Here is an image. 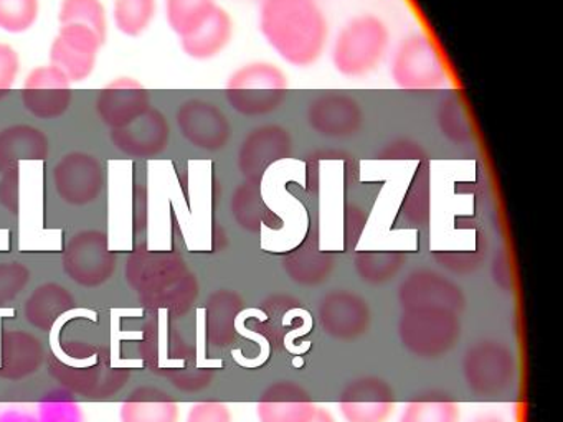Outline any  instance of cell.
Segmentation results:
<instances>
[{
	"label": "cell",
	"instance_id": "cell-40",
	"mask_svg": "<svg viewBox=\"0 0 563 422\" xmlns=\"http://www.w3.org/2000/svg\"><path fill=\"white\" fill-rule=\"evenodd\" d=\"M434 259L453 273L467 274L479 267L483 256L479 253H464V251H457V253L441 251V253H434Z\"/></svg>",
	"mask_w": 563,
	"mask_h": 422
},
{
	"label": "cell",
	"instance_id": "cell-34",
	"mask_svg": "<svg viewBox=\"0 0 563 422\" xmlns=\"http://www.w3.org/2000/svg\"><path fill=\"white\" fill-rule=\"evenodd\" d=\"M41 0H0V30L29 32L37 22Z\"/></svg>",
	"mask_w": 563,
	"mask_h": 422
},
{
	"label": "cell",
	"instance_id": "cell-12",
	"mask_svg": "<svg viewBox=\"0 0 563 422\" xmlns=\"http://www.w3.org/2000/svg\"><path fill=\"white\" fill-rule=\"evenodd\" d=\"M295 141L291 131L282 124H262L253 127L240 144L236 164L245 180L260 184L276 162L291 157Z\"/></svg>",
	"mask_w": 563,
	"mask_h": 422
},
{
	"label": "cell",
	"instance_id": "cell-28",
	"mask_svg": "<svg viewBox=\"0 0 563 422\" xmlns=\"http://www.w3.org/2000/svg\"><path fill=\"white\" fill-rule=\"evenodd\" d=\"M60 25H84L93 30L101 42L108 38V16L101 0H62L58 10Z\"/></svg>",
	"mask_w": 563,
	"mask_h": 422
},
{
	"label": "cell",
	"instance_id": "cell-4",
	"mask_svg": "<svg viewBox=\"0 0 563 422\" xmlns=\"http://www.w3.org/2000/svg\"><path fill=\"white\" fill-rule=\"evenodd\" d=\"M288 75L269 62L240 66L225 85L227 102L245 118H263L278 111L288 99Z\"/></svg>",
	"mask_w": 563,
	"mask_h": 422
},
{
	"label": "cell",
	"instance_id": "cell-5",
	"mask_svg": "<svg viewBox=\"0 0 563 422\" xmlns=\"http://www.w3.org/2000/svg\"><path fill=\"white\" fill-rule=\"evenodd\" d=\"M398 336L404 348L417 358H441L460 342V315L438 309L404 310Z\"/></svg>",
	"mask_w": 563,
	"mask_h": 422
},
{
	"label": "cell",
	"instance_id": "cell-37",
	"mask_svg": "<svg viewBox=\"0 0 563 422\" xmlns=\"http://www.w3.org/2000/svg\"><path fill=\"white\" fill-rule=\"evenodd\" d=\"M377 157L382 160H423L427 158V151L421 142L415 141V138L398 137L387 142L378 152Z\"/></svg>",
	"mask_w": 563,
	"mask_h": 422
},
{
	"label": "cell",
	"instance_id": "cell-16",
	"mask_svg": "<svg viewBox=\"0 0 563 422\" xmlns=\"http://www.w3.org/2000/svg\"><path fill=\"white\" fill-rule=\"evenodd\" d=\"M318 315L324 332L342 342L365 335L372 320L367 300L351 290H334L322 297Z\"/></svg>",
	"mask_w": 563,
	"mask_h": 422
},
{
	"label": "cell",
	"instance_id": "cell-1",
	"mask_svg": "<svg viewBox=\"0 0 563 422\" xmlns=\"http://www.w3.org/2000/svg\"><path fill=\"white\" fill-rule=\"evenodd\" d=\"M258 30L292 68L314 65L328 46V16L316 0H260Z\"/></svg>",
	"mask_w": 563,
	"mask_h": 422
},
{
	"label": "cell",
	"instance_id": "cell-10",
	"mask_svg": "<svg viewBox=\"0 0 563 422\" xmlns=\"http://www.w3.org/2000/svg\"><path fill=\"white\" fill-rule=\"evenodd\" d=\"M176 124L184 141L203 152L223 151L233 134V125L227 112L216 102L203 98L180 102Z\"/></svg>",
	"mask_w": 563,
	"mask_h": 422
},
{
	"label": "cell",
	"instance_id": "cell-22",
	"mask_svg": "<svg viewBox=\"0 0 563 422\" xmlns=\"http://www.w3.org/2000/svg\"><path fill=\"white\" fill-rule=\"evenodd\" d=\"M51 141L42 129L14 124L0 129V167H18L22 160H45Z\"/></svg>",
	"mask_w": 563,
	"mask_h": 422
},
{
	"label": "cell",
	"instance_id": "cell-23",
	"mask_svg": "<svg viewBox=\"0 0 563 422\" xmlns=\"http://www.w3.org/2000/svg\"><path fill=\"white\" fill-rule=\"evenodd\" d=\"M283 266L295 282L318 286L328 280L334 267V259L331 254L319 247L318 237L308 236L302 241L301 246L296 247L285 257Z\"/></svg>",
	"mask_w": 563,
	"mask_h": 422
},
{
	"label": "cell",
	"instance_id": "cell-14",
	"mask_svg": "<svg viewBox=\"0 0 563 422\" xmlns=\"http://www.w3.org/2000/svg\"><path fill=\"white\" fill-rule=\"evenodd\" d=\"M21 96L25 111L44 121L67 114L74 101L71 82L51 65L38 66L29 73Z\"/></svg>",
	"mask_w": 563,
	"mask_h": 422
},
{
	"label": "cell",
	"instance_id": "cell-19",
	"mask_svg": "<svg viewBox=\"0 0 563 422\" xmlns=\"http://www.w3.org/2000/svg\"><path fill=\"white\" fill-rule=\"evenodd\" d=\"M151 108V92L146 86L128 76L108 82L97 98L98 118L110 131L131 124Z\"/></svg>",
	"mask_w": 563,
	"mask_h": 422
},
{
	"label": "cell",
	"instance_id": "cell-30",
	"mask_svg": "<svg viewBox=\"0 0 563 422\" xmlns=\"http://www.w3.org/2000/svg\"><path fill=\"white\" fill-rule=\"evenodd\" d=\"M407 256L400 251H365L355 254L354 266L365 282L384 284L397 276Z\"/></svg>",
	"mask_w": 563,
	"mask_h": 422
},
{
	"label": "cell",
	"instance_id": "cell-17",
	"mask_svg": "<svg viewBox=\"0 0 563 422\" xmlns=\"http://www.w3.org/2000/svg\"><path fill=\"white\" fill-rule=\"evenodd\" d=\"M339 409L345 422H387L394 414V389L377 376H364L349 382Z\"/></svg>",
	"mask_w": 563,
	"mask_h": 422
},
{
	"label": "cell",
	"instance_id": "cell-43",
	"mask_svg": "<svg viewBox=\"0 0 563 422\" xmlns=\"http://www.w3.org/2000/svg\"><path fill=\"white\" fill-rule=\"evenodd\" d=\"M473 422H504L503 419L497 415H481V418L474 419Z\"/></svg>",
	"mask_w": 563,
	"mask_h": 422
},
{
	"label": "cell",
	"instance_id": "cell-27",
	"mask_svg": "<svg viewBox=\"0 0 563 422\" xmlns=\"http://www.w3.org/2000/svg\"><path fill=\"white\" fill-rule=\"evenodd\" d=\"M434 121L441 137L446 138L450 144L470 145L473 142V124L460 96L441 99L434 112Z\"/></svg>",
	"mask_w": 563,
	"mask_h": 422
},
{
	"label": "cell",
	"instance_id": "cell-13",
	"mask_svg": "<svg viewBox=\"0 0 563 422\" xmlns=\"http://www.w3.org/2000/svg\"><path fill=\"white\" fill-rule=\"evenodd\" d=\"M100 36L84 25H60L51 45V66L70 82L85 81L97 68Z\"/></svg>",
	"mask_w": 563,
	"mask_h": 422
},
{
	"label": "cell",
	"instance_id": "cell-38",
	"mask_svg": "<svg viewBox=\"0 0 563 422\" xmlns=\"http://www.w3.org/2000/svg\"><path fill=\"white\" fill-rule=\"evenodd\" d=\"M21 71V56L14 46L0 43V98L11 91Z\"/></svg>",
	"mask_w": 563,
	"mask_h": 422
},
{
	"label": "cell",
	"instance_id": "cell-11",
	"mask_svg": "<svg viewBox=\"0 0 563 422\" xmlns=\"http://www.w3.org/2000/svg\"><path fill=\"white\" fill-rule=\"evenodd\" d=\"M54 187L60 200L70 207L95 203L104 187L103 164L90 152H68L54 167Z\"/></svg>",
	"mask_w": 563,
	"mask_h": 422
},
{
	"label": "cell",
	"instance_id": "cell-25",
	"mask_svg": "<svg viewBox=\"0 0 563 422\" xmlns=\"http://www.w3.org/2000/svg\"><path fill=\"white\" fill-rule=\"evenodd\" d=\"M242 299L230 290H219L210 297L206 309L207 338L213 346H227L235 336V320L242 310Z\"/></svg>",
	"mask_w": 563,
	"mask_h": 422
},
{
	"label": "cell",
	"instance_id": "cell-9",
	"mask_svg": "<svg viewBox=\"0 0 563 422\" xmlns=\"http://www.w3.org/2000/svg\"><path fill=\"white\" fill-rule=\"evenodd\" d=\"M306 122L319 137L347 141L361 134L365 124V112L354 96L328 91L308 102Z\"/></svg>",
	"mask_w": 563,
	"mask_h": 422
},
{
	"label": "cell",
	"instance_id": "cell-42",
	"mask_svg": "<svg viewBox=\"0 0 563 422\" xmlns=\"http://www.w3.org/2000/svg\"><path fill=\"white\" fill-rule=\"evenodd\" d=\"M311 422H338L328 409L318 408Z\"/></svg>",
	"mask_w": 563,
	"mask_h": 422
},
{
	"label": "cell",
	"instance_id": "cell-2",
	"mask_svg": "<svg viewBox=\"0 0 563 422\" xmlns=\"http://www.w3.org/2000/svg\"><path fill=\"white\" fill-rule=\"evenodd\" d=\"M126 276L147 306L186 309L199 289L183 257L173 253L137 251L128 260Z\"/></svg>",
	"mask_w": 563,
	"mask_h": 422
},
{
	"label": "cell",
	"instance_id": "cell-29",
	"mask_svg": "<svg viewBox=\"0 0 563 422\" xmlns=\"http://www.w3.org/2000/svg\"><path fill=\"white\" fill-rule=\"evenodd\" d=\"M398 422H460V404L444 395H427L408 402Z\"/></svg>",
	"mask_w": 563,
	"mask_h": 422
},
{
	"label": "cell",
	"instance_id": "cell-33",
	"mask_svg": "<svg viewBox=\"0 0 563 422\" xmlns=\"http://www.w3.org/2000/svg\"><path fill=\"white\" fill-rule=\"evenodd\" d=\"M179 415L173 399H131L120 408L121 422H179Z\"/></svg>",
	"mask_w": 563,
	"mask_h": 422
},
{
	"label": "cell",
	"instance_id": "cell-32",
	"mask_svg": "<svg viewBox=\"0 0 563 422\" xmlns=\"http://www.w3.org/2000/svg\"><path fill=\"white\" fill-rule=\"evenodd\" d=\"M216 5V0H166L167 23L183 38L196 30Z\"/></svg>",
	"mask_w": 563,
	"mask_h": 422
},
{
	"label": "cell",
	"instance_id": "cell-20",
	"mask_svg": "<svg viewBox=\"0 0 563 422\" xmlns=\"http://www.w3.org/2000/svg\"><path fill=\"white\" fill-rule=\"evenodd\" d=\"M316 411L309 392L292 381L269 386L256 404L260 422H311Z\"/></svg>",
	"mask_w": 563,
	"mask_h": 422
},
{
	"label": "cell",
	"instance_id": "cell-36",
	"mask_svg": "<svg viewBox=\"0 0 563 422\" xmlns=\"http://www.w3.org/2000/svg\"><path fill=\"white\" fill-rule=\"evenodd\" d=\"M31 282V270L24 264L0 263V307L8 306L21 296L22 290Z\"/></svg>",
	"mask_w": 563,
	"mask_h": 422
},
{
	"label": "cell",
	"instance_id": "cell-41",
	"mask_svg": "<svg viewBox=\"0 0 563 422\" xmlns=\"http://www.w3.org/2000/svg\"><path fill=\"white\" fill-rule=\"evenodd\" d=\"M365 221H367V218H365L364 210L352 204L347 214H345V241H347L349 246H351L352 240L355 243L361 236L362 230H358L357 224L364 227Z\"/></svg>",
	"mask_w": 563,
	"mask_h": 422
},
{
	"label": "cell",
	"instance_id": "cell-39",
	"mask_svg": "<svg viewBox=\"0 0 563 422\" xmlns=\"http://www.w3.org/2000/svg\"><path fill=\"white\" fill-rule=\"evenodd\" d=\"M186 422H232V412L225 402H197L190 408Z\"/></svg>",
	"mask_w": 563,
	"mask_h": 422
},
{
	"label": "cell",
	"instance_id": "cell-18",
	"mask_svg": "<svg viewBox=\"0 0 563 422\" xmlns=\"http://www.w3.org/2000/svg\"><path fill=\"white\" fill-rule=\"evenodd\" d=\"M111 142L121 154L133 158H154L166 152L170 124L159 109L151 108L131 124L111 131Z\"/></svg>",
	"mask_w": 563,
	"mask_h": 422
},
{
	"label": "cell",
	"instance_id": "cell-35",
	"mask_svg": "<svg viewBox=\"0 0 563 422\" xmlns=\"http://www.w3.org/2000/svg\"><path fill=\"white\" fill-rule=\"evenodd\" d=\"M401 216L410 226H423L430 218V181L428 174H418L405 195Z\"/></svg>",
	"mask_w": 563,
	"mask_h": 422
},
{
	"label": "cell",
	"instance_id": "cell-15",
	"mask_svg": "<svg viewBox=\"0 0 563 422\" xmlns=\"http://www.w3.org/2000/svg\"><path fill=\"white\" fill-rule=\"evenodd\" d=\"M401 309L448 310L460 315L466 306L463 290L434 270H415L398 287Z\"/></svg>",
	"mask_w": 563,
	"mask_h": 422
},
{
	"label": "cell",
	"instance_id": "cell-21",
	"mask_svg": "<svg viewBox=\"0 0 563 422\" xmlns=\"http://www.w3.org/2000/svg\"><path fill=\"white\" fill-rule=\"evenodd\" d=\"M233 30L235 23L229 10L217 3L216 9L196 30L180 38V46L189 58L207 62L219 56L230 45Z\"/></svg>",
	"mask_w": 563,
	"mask_h": 422
},
{
	"label": "cell",
	"instance_id": "cell-3",
	"mask_svg": "<svg viewBox=\"0 0 563 422\" xmlns=\"http://www.w3.org/2000/svg\"><path fill=\"white\" fill-rule=\"evenodd\" d=\"M390 38V30L380 16L374 13L352 16L332 43V66L345 78L367 76L384 62Z\"/></svg>",
	"mask_w": 563,
	"mask_h": 422
},
{
	"label": "cell",
	"instance_id": "cell-26",
	"mask_svg": "<svg viewBox=\"0 0 563 422\" xmlns=\"http://www.w3.org/2000/svg\"><path fill=\"white\" fill-rule=\"evenodd\" d=\"M232 216L236 224L250 233H258L263 226H273L275 214L266 207L260 190V184L245 180L236 188L232 197Z\"/></svg>",
	"mask_w": 563,
	"mask_h": 422
},
{
	"label": "cell",
	"instance_id": "cell-7",
	"mask_svg": "<svg viewBox=\"0 0 563 422\" xmlns=\"http://www.w3.org/2000/svg\"><path fill=\"white\" fill-rule=\"evenodd\" d=\"M390 76L405 91H430L446 82V69L433 42L421 33L401 40L391 56Z\"/></svg>",
	"mask_w": 563,
	"mask_h": 422
},
{
	"label": "cell",
	"instance_id": "cell-6",
	"mask_svg": "<svg viewBox=\"0 0 563 422\" xmlns=\"http://www.w3.org/2000/svg\"><path fill=\"white\" fill-rule=\"evenodd\" d=\"M463 376L474 395L493 398L512 386L516 356L497 340H481L464 353Z\"/></svg>",
	"mask_w": 563,
	"mask_h": 422
},
{
	"label": "cell",
	"instance_id": "cell-8",
	"mask_svg": "<svg viewBox=\"0 0 563 422\" xmlns=\"http://www.w3.org/2000/svg\"><path fill=\"white\" fill-rule=\"evenodd\" d=\"M117 256L111 251L108 234L100 230H84L74 234L64 253V270L84 287L103 286L113 277Z\"/></svg>",
	"mask_w": 563,
	"mask_h": 422
},
{
	"label": "cell",
	"instance_id": "cell-24",
	"mask_svg": "<svg viewBox=\"0 0 563 422\" xmlns=\"http://www.w3.org/2000/svg\"><path fill=\"white\" fill-rule=\"evenodd\" d=\"M74 307V296L60 284H45L35 289L25 302V319L37 329L51 330L54 323Z\"/></svg>",
	"mask_w": 563,
	"mask_h": 422
},
{
	"label": "cell",
	"instance_id": "cell-31",
	"mask_svg": "<svg viewBox=\"0 0 563 422\" xmlns=\"http://www.w3.org/2000/svg\"><path fill=\"white\" fill-rule=\"evenodd\" d=\"M157 0H114L117 29L126 36H140L156 16Z\"/></svg>",
	"mask_w": 563,
	"mask_h": 422
}]
</instances>
